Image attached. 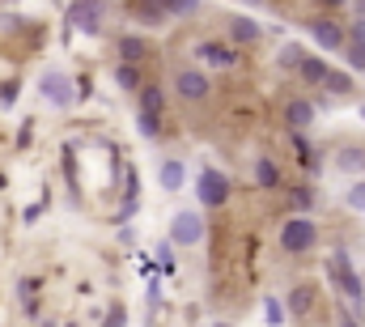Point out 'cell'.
<instances>
[{"instance_id":"6da1fadb","label":"cell","mask_w":365,"mask_h":327,"mask_svg":"<svg viewBox=\"0 0 365 327\" xmlns=\"http://www.w3.org/2000/svg\"><path fill=\"white\" fill-rule=\"evenodd\" d=\"M230 191H234V183H230L217 166H204V170H200V178H195V196H200L204 208H221V204L230 200Z\"/></svg>"},{"instance_id":"7a4b0ae2","label":"cell","mask_w":365,"mask_h":327,"mask_svg":"<svg viewBox=\"0 0 365 327\" xmlns=\"http://www.w3.org/2000/svg\"><path fill=\"white\" fill-rule=\"evenodd\" d=\"M314 243H319V226H314L310 217H289V221L280 226V246H284L289 255H302V251H310Z\"/></svg>"},{"instance_id":"3957f363","label":"cell","mask_w":365,"mask_h":327,"mask_svg":"<svg viewBox=\"0 0 365 327\" xmlns=\"http://www.w3.org/2000/svg\"><path fill=\"white\" fill-rule=\"evenodd\" d=\"M327 272H331V281L340 285V293H344V298H349V302H353V306L361 311V302H365V289H361V276H357V272L349 268V259H344V255H336Z\"/></svg>"},{"instance_id":"277c9868","label":"cell","mask_w":365,"mask_h":327,"mask_svg":"<svg viewBox=\"0 0 365 327\" xmlns=\"http://www.w3.org/2000/svg\"><path fill=\"white\" fill-rule=\"evenodd\" d=\"M195 60L208 64V69H234V64H238V51H234L230 43L204 39V43H195Z\"/></svg>"},{"instance_id":"5b68a950","label":"cell","mask_w":365,"mask_h":327,"mask_svg":"<svg viewBox=\"0 0 365 327\" xmlns=\"http://www.w3.org/2000/svg\"><path fill=\"white\" fill-rule=\"evenodd\" d=\"M200 234H204V217L195 213V208H182V213H175V221H170V238L179 246H191L200 243Z\"/></svg>"},{"instance_id":"8992f818","label":"cell","mask_w":365,"mask_h":327,"mask_svg":"<svg viewBox=\"0 0 365 327\" xmlns=\"http://www.w3.org/2000/svg\"><path fill=\"white\" fill-rule=\"evenodd\" d=\"M310 34H314V43H319L323 51H344V47H349V30H344L340 21H331V17H319V21L310 26Z\"/></svg>"},{"instance_id":"52a82bcc","label":"cell","mask_w":365,"mask_h":327,"mask_svg":"<svg viewBox=\"0 0 365 327\" xmlns=\"http://www.w3.org/2000/svg\"><path fill=\"white\" fill-rule=\"evenodd\" d=\"M38 89H43V98H47L51 106H68V102H73V81H68L60 69H47V73L38 77Z\"/></svg>"},{"instance_id":"ba28073f","label":"cell","mask_w":365,"mask_h":327,"mask_svg":"<svg viewBox=\"0 0 365 327\" xmlns=\"http://www.w3.org/2000/svg\"><path fill=\"white\" fill-rule=\"evenodd\" d=\"M175 94L182 102H200V98H208V77L200 69H179L175 73Z\"/></svg>"},{"instance_id":"9c48e42d","label":"cell","mask_w":365,"mask_h":327,"mask_svg":"<svg viewBox=\"0 0 365 327\" xmlns=\"http://www.w3.org/2000/svg\"><path fill=\"white\" fill-rule=\"evenodd\" d=\"M102 17H106L102 4H68V21L81 26L86 34H98V30H102Z\"/></svg>"},{"instance_id":"30bf717a","label":"cell","mask_w":365,"mask_h":327,"mask_svg":"<svg viewBox=\"0 0 365 327\" xmlns=\"http://www.w3.org/2000/svg\"><path fill=\"white\" fill-rule=\"evenodd\" d=\"M284 124H289L293 132H306V128L314 124V102H310V98H289V106H284Z\"/></svg>"},{"instance_id":"8fae6325","label":"cell","mask_w":365,"mask_h":327,"mask_svg":"<svg viewBox=\"0 0 365 327\" xmlns=\"http://www.w3.org/2000/svg\"><path fill=\"white\" fill-rule=\"evenodd\" d=\"M128 13L140 21V26H166V4H149V0H136V4H128Z\"/></svg>"},{"instance_id":"7c38bea8","label":"cell","mask_w":365,"mask_h":327,"mask_svg":"<svg viewBox=\"0 0 365 327\" xmlns=\"http://www.w3.org/2000/svg\"><path fill=\"white\" fill-rule=\"evenodd\" d=\"M119 56H123V64H132V69H136V64L149 56V43H145L140 34H123V39H119Z\"/></svg>"},{"instance_id":"4fadbf2b","label":"cell","mask_w":365,"mask_h":327,"mask_svg":"<svg viewBox=\"0 0 365 327\" xmlns=\"http://www.w3.org/2000/svg\"><path fill=\"white\" fill-rule=\"evenodd\" d=\"M297 73H302V81H310V85H327V77H331V69H327L319 56H302Z\"/></svg>"},{"instance_id":"5bb4252c","label":"cell","mask_w":365,"mask_h":327,"mask_svg":"<svg viewBox=\"0 0 365 327\" xmlns=\"http://www.w3.org/2000/svg\"><path fill=\"white\" fill-rule=\"evenodd\" d=\"M162 106H166L162 89H158V85H145V89H140V115H149V119H162Z\"/></svg>"},{"instance_id":"9a60e30c","label":"cell","mask_w":365,"mask_h":327,"mask_svg":"<svg viewBox=\"0 0 365 327\" xmlns=\"http://www.w3.org/2000/svg\"><path fill=\"white\" fill-rule=\"evenodd\" d=\"M314 311V285H297L289 293V315H310Z\"/></svg>"},{"instance_id":"2e32d148","label":"cell","mask_w":365,"mask_h":327,"mask_svg":"<svg viewBox=\"0 0 365 327\" xmlns=\"http://www.w3.org/2000/svg\"><path fill=\"white\" fill-rule=\"evenodd\" d=\"M336 166H340V170H349V174L365 170V149H361V145H344V149L336 154Z\"/></svg>"},{"instance_id":"e0dca14e","label":"cell","mask_w":365,"mask_h":327,"mask_svg":"<svg viewBox=\"0 0 365 327\" xmlns=\"http://www.w3.org/2000/svg\"><path fill=\"white\" fill-rule=\"evenodd\" d=\"M230 39H234V43H255V39H259V21L234 17V21H230Z\"/></svg>"},{"instance_id":"ac0fdd59","label":"cell","mask_w":365,"mask_h":327,"mask_svg":"<svg viewBox=\"0 0 365 327\" xmlns=\"http://www.w3.org/2000/svg\"><path fill=\"white\" fill-rule=\"evenodd\" d=\"M255 183H259V187H276V183H280V166L268 162V158H259V162H255Z\"/></svg>"},{"instance_id":"d6986e66","label":"cell","mask_w":365,"mask_h":327,"mask_svg":"<svg viewBox=\"0 0 365 327\" xmlns=\"http://www.w3.org/2000/svg\"><path fill=\"white\" fill-rule=\"evenodd\" d=\"M162 187L166 191H179L182 187V162H162Z\"/></svg>"},{"instance_id":"ffe728a7","label":"cell","mask_w":365,"mask_h":327,"mask_svg":"<svg viewBox=\"0 0 365 327\" xmlns=\"http://www.w3.org/2000/svg\"><path fill=\"white\" fill-rule=\"evenodd\" d=\"M115 77H119L123 89H132V94H136V89H145V85H140V73H136L132 64H119V73H115Z\"/></svg>"},{"instance_id":"44dd1931","label":"cell","mask_w":365,"mask_h":327,"mask_svg":"<svg viewBox=\"0 0 365 327\" xmlns=\"http://www.w3.org/2000/svg\"><path fill=\"white\" fill-rule=\"evenodd\" d=\"M323 89H327V94H353V77H349V73H331Z\"/></svg>"},{"instance_id":"7402d4cb","label":"cell","mask_w":365,"mask_h":327,"mask_svg":"<svg viewBox=\"0 0 365 327\" xmlns=\"http://www.w3.org/2000/svg\"><path fill=\"white\" fill-rule=\"evenodd\" d=\"M344 60H349V69H353V73H365V47L349 43V47H344Z\"/></svg>"},{"instance_id":"603a6c76","label":"cell","mask_w":365,"mask_h":327,"mask_svg":"<svg viewBox=\"0 0 365 327\" xmlns=\"http://www.w3.org/2000/svg\"><path fill=\"white\" fill-rule=\"evenodd\" d=\"M289 204H293L297 213H306V208L314 204V196H310V187H297V191H289Z\"/></svg>"},{"instance_id":"cb8c5ba5","label":"cell","mask_w":365,"mask_h":327,"mask_svg":"<svg viewBox=\"0 0 365 327\" xmlns=\"http://www.w3.org/2000/svg\"><path fill=\"white\" fill-rule=\"evenodd\" d=\"M349 208H357V213H365V178H361V183H353V187H349Z\"/></svg>"},{"instance_id":"d4e9b609","label":"cell","mask_w":365,"mask_h":327,"mask_svg":"<svg viewBox=\"0 0 365 327\" xmlns=\"http://www.w3.org/2000/svg\"><path fill=\"white\" fill-rule=\"evenodd\" d=\"M136 124H140V132H145V136H162V119H149V115H136Z\"/></svg>"},{"instance_id":"484cf974","label":"cell","mask_w":365,"mask_h":327,"mask_svg":"<svg viewBox=\"0 0 365 327\" xmlns=\"http://www.w3.org/2000/svg\"><path fill=\"white\" fill-rule=\"evenodd\" d=\"M166 13H175V17H191V13H200V4H195V0H187V4H166Z\"/></svg>"},{"instance_id":"4316f807","label":"cell","mask_w":365,"mask_h":327,"mask_svg":"<svg viewBox=\"0 0 365 327\" xmlns=\"http://www.w3.org/2000/svg\"><path fill=\"white\" fill-rule=\"evenodd\" d=\"M264 315H268V323H284V311H280V302H276V298H268Z\"/></svg>"},{"instance_id":"83f0119b","label":"cell","mask_w":365,"mask_h":327,"mask_svg":"<svg viewBox=\"0 0 365 327\" xmlns=\"http://www.w3.org/2000/svg\"><path fill=\"white\" fill-rule=\"evenodd\" d=\"M349 43H357V47H365V17H361V21H353V26H349Z\"/></svg>"},{"instance_id":"f1b7e54d","label":"cell","mask_w":365,"mask_h":327,"mask_svg":"<svg viewBox=\"0 0 365 327\" xmlns=\"http://www.w3.org/2000/svg\"><path fill=\"white\" fill-rule=\"evenodd\" d=\"M158 259H162V268H166V272H175V251H170L166 243L158 246Z\"/></svg>"},{"instance_id":"f546056e","label":"cell","mask_w":365,"mask_h":327,"mask_svg":"<svg viewBox=\"0 0 365 327\" xmlns=\"http://www.w3.org/2000/svg\"><path fill=\"white\" fill-rule=\"evenodd\" d=\"M340 327H357V323H353V319H344V323H340Z\"/></svg>"}]
</instances>
